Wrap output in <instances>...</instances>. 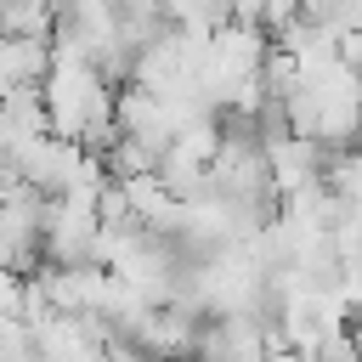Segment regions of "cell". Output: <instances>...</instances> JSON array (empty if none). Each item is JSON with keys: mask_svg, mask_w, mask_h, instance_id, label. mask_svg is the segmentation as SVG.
Returning <instances> with one entry per match:
<instances>
[{"mask_svg": "<svg viewBox=\"0 0 362 362\" xmlns=\"http://www.w3.org/2000/svg\"><path fill=\"white\" fill-rule=\"evenodd\" d=\"M6 6H17V0H0V11H6Z\"/></svg>", "mask_w": 362, "mask_h": 362, "instance_id": "2", "label": "cell"}, {"mask_svg": "<svg viewBox=\"0 0 362 362\" xmlns=\"http://www.w3.org/2000/svg\"><path fill=\"white\" fill-rule=\"evenodd\" d=\"M51 40H23V34H0V96L11 90H40L51 74Z\"/></svg>", "mask_w": 362, "mask_h": 362, "instance_id": "1", "label": "cell"}]
</instances>
